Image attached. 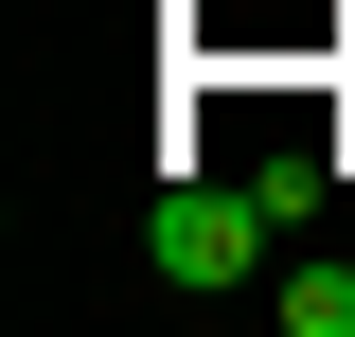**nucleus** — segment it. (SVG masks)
I'll return each instance as SVG.
<instances>
[{"mask_svg": "<svg viewBox=\"0 0 355 337\" xmlns=\"http://www.w3.org/2000/svg\"><path fill=\"white\" fill-rule=\"evenodd\" d=\"M266 231H284V213H266L249 178H160V213H142V266H160L178 302H214V284H249V266H266Z\"/></svg>", "mask_w": 355, "mask_h": 337, "instance_id": "1", "label": "nucleus"}, {"mask_svg": "<svg viewBox=\"0 0 355 337\" xmlns=\"http://www.w3.org/2000/svg\"><path fill=\"white\" fill-rule=\"evenodd\" d=\"M266 302H284V337H355V266H338V249H320V266H284Z\"/></svg>", "mask_w": 355, "mask_h": 337, "instance_id": "2", "label": "nucleus"}, {"mask_svg": "<svg viewBox=\"0 0 355 337\" xmlns=\"http://www.w3.org/2000/svg\"><path fill=\"white\" fill-rule=\"evenodd\" d=\"M249 196L284 213V231H302V213H320V142H266V160H249Z\"/></svg>", "mask_w": 355, "mask_h": 337, "instance_id": "3", "label": "nucleus"}]
</instances>
